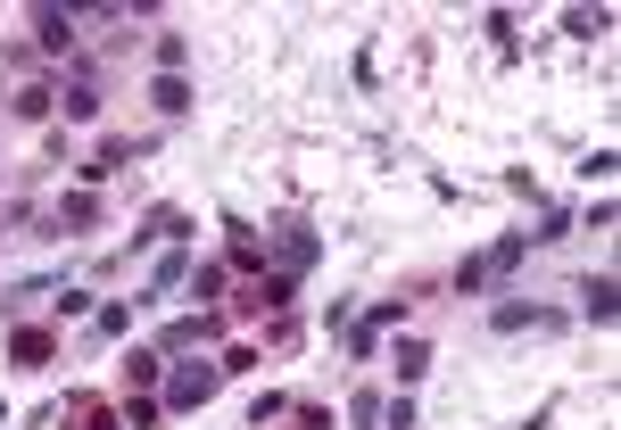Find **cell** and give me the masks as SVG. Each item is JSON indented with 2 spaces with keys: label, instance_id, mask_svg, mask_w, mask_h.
<instances>
[{
  "label": "cell",
  "instance_id": "obj_23",
  "mask_svg": "<svg viewBox=\"0 0 621 430\" xmlns=\"http://www.w3.org/2000/svg\"><path fill=\"white\" fill-rule=\"evenodd\" d=\"M158 414H166L158 397H125V422H133V430H158Z\"/></svg>",
  "mask_w": 621,
  "mask_h": 430
},
{
  "label": "cell",
  "instance_id": "obj_24",
  "mask_svg": "<svg viewBox=\"0 0 621 430\" xmlns=\"http://www.w3.org/2000/svg\"><path fill=\"white\" fill-rule=\"evenodd\" d=\"M564 34H580V42L605 34V9H564Z\"/></svg>",
  "mask_w": 621,
  "mask_h": 430
},
{
  "label": "cell",
  "instance_id": "obj_10",
  "mask_svg": "<svg viewBox=\"0 0 621 430\" xmlns=\"http://www.w3.org/2000/svg\"><path fill=\"white\" fill-rule=\"evenodd\" d=\"M613 299H621L613 274H588V281H580V315H588V323H613V315H621Z\"/></svg>",
  "mask_w": 621,
  "mask_h": 430
},
{
  "label": "cell",
  "instance_id": "obj_1",
  "mask_svg": "<svg viewBox=\"0 0 621 430\" xmlns=\"http://www.w3.org/2000/svg\"><path fill=\"white\" fill-rule=\"evenodd\" d=\"M522 248H530V232H506V241H497V248H481V257H464V265H456V290H464V299H472V290H490V281H506L514 265H522Z\"/></svg>",
  "mask_w": 621,
  "mask_h": 430
},
{
  "label": "cell",
  "instance_id": "obj_6",
  "mask_svg": "<svg viewBox=\"0 0 621 430\" xmlns=\"http://www.w3.org/2000/svg\"><path fill=\"white\" fill-rule=\"evenodd\" d=\"M9 356H18V364H50L58 332H50V323H18V332H9Z\"/></svg>",
  "mask_w": 621,
  "mask_h": 430
},
{
  "label": "cell",
  "instance_id": "obj_26",
  "mask_svg": "<svg viewBox=\"0 0 621 430\" xmlns=\"http://www.w3.org/2000/svg\"><path fill=\"white\" fill-rule=\"evenodd\" d=\"M0 232H9V216H0Z\"/></svg>",
  "mask_w": 621,
  "mask_h": 430
},
{
  "label": "cell",
  "instance_id": "obj_15",
  "mask_svg": "<svg viewBox=\"0 0 621 430\" xmlns=\"http://www.w3.org/2000/svg\"><path fill=\"white\" fill-rule=\"evenodd\" d=\"M92 224H100V199H92V190L58 199V232H92Z\"/></svg>",
  "mask_w": 621,
  "mask_h": 430
},
{
  "label": "cell",
  "instance_id": "obj_3",
  "mask_svg": "<svg viewBox=\"0 0 621 430\" xmlns=\"http://www.w3.org/2000/svg\"><path fill=\"white\" fill-rule=\"evenodd\" d=\"M290 290H299L290 274H265V281H249V290H241V306H232V315L257 323V315H274V306H290Z\"/></svg>",
  "mask_w": 621,
  "mask_h": 430
},
{
  "label": "cell",
  "instance_id": "obj_5",
  "mask_svg": "<svg viewBox=\"0 0 621 430\" xmlns=\"http://www.w3.org/2000/svg\"><path fill=\"white\" fill-rule=\"evenodd\" d=\"M207 339H225V315H216V306H199V315L166 323V348H207Z\"/></svg>",
  "mask_w": 621,
  "mask_h": 430
},
{
  "label": "cell",
  "instance_id": "obj_13",
  "mask_svg": "<svg viewBox=\"0 0 621 430\" xmlns=\"http://www.w3.org/2000/svg\"><path fill=\"white\" fill-rule=\"evenodd\" d=\"M490 323H497V332H522V323L539 332V323H555V315H539L530 299H497V306H490Z\"/></svg>",
  "mask_w": 621,
  "mask_h": 430
},
{
  "label": "cell",
  "instance_id": "obj_22",
  "mask_svg": "<svg viewBox=\"0 0 621 430\" xmlns=\"http://www.w3.org/2000/svg\"><path fill=\"white\" fill-rule=\"evenodd\" d=\"M183 281H191V290H199V299H225V265H191Z\"/></svg>",
  "mask_w": 621,
  "mask_h": 430
},
{
  "label": "cell",
  "instance_id": "obj_16",
  "mask_svg": "<svg viewBox=\"0 0 621 430\" xmlns=\"http://www.w3.org/2000/svg\"><path fill=\"white\" fill-rule=\"evenodd\" d=\"M58 116H67V125H92V116H100V92H92V83H67V92H58Z\"/></svg>",
  "mask_w": 621,
  "mask_h": 430
},
{
  "label": "cell",
  "instance_id": "obj_12",
  "mask_svg": "<svg viewBox=\"0 0 621 430\" xmlns=\"http://www.w3.org/2000/svg\"><path fill=\"white\" fill-rule=\"evenodd\" d=\"M183 274H191V241H174L166 257H158V274H150V299H166V290H174ZM150 299H141V306H150Z\"/></svg>",
  "mask_w": 621,
  "mask_h": 430
},
{
  "label": "cell",
  "instance_id": "obj_9",
  "mask_svg": "<svg viewBox=\"0 0 621 430\" xmlns=\"http://www.w3.org/2000/svg\"><path fill=\"white\" fill-rule=\"evenodd\" d=\"M225 232H232V265H241V274H257V265L274 257V241H257V224H241V216H225Z\"/></svg>",
  "mask_w": 621,
  "mask_h": 430
},
{
  "label": "cell",
  "instance_id": "obj_21",
  "mask_svg": "<svg viewBox=\"0 0 621 430\" xmlns=\"http://www.w3.org/2000/svg\"><path fill=\"white\" fill-rule=\"evenodd\" d=\"M348 430H381V397H373V390L348 397Z\"/></svg>",
  "mask_w": 621,
  "mask_h": 430
},
{
  "label": "cell",
  "instance_id": "obj_17",
  "mask_svg": "<svg viewBox=\"0 0 621 430\" xmlns=\"http://www.w3.org/2000/svg\"><path fill=\"white\" fill-rule=\"evenodd\" d=\"M150 108H158V116H183V108H191V83H183V75H158V83H150Z\"/></svg>",
  "mask_w": 621,
  "mask_h": 430
},
{
  "label": "cell",
  "instance_id": "obj_14",
  "mask_svg": "<svg viewBox=\"0 0 621 430\" xmlns=\"http://www.w3.org/2000/svg\"><path fill=\"white\" fill-rule=\"evenodd\" d=\"M67 430H125V422H116L100 397H67Z\"/></svg>",
  "mask_w": 621,
  "mask_h": 430
},
{
  "label": "cell",
  "instance_id": "obj_8",
  "mask_svg": "<svg viewBox=\"0 0 621 430\" xmlns=\"http://www.w3.org/2000/svg\"><path fill=\"white\" fill-rule=\"evenodd\" d=\"M158 381H166L158 348H133V356H125V397H158Z\"/></svg>",
  "mask_w": 621,
  "mask_h": 430
},
{
  "label": "cell",
  "instance_id": "obj_20",
  "mask_svg": "<svg viewBox=\"0 0 621 430\" xmlns=\"http://www.w3.org/2000/svg\"><path fill=\"white\" fill-rule=\"evenodd\" d=\"M18 116H25V125H50V116H58V92H42V83H34V92H18Z\"/></svg>",
  "mask_w": 621,
  "mask_h": 430
},
{
  "label": "cell",
  "instance_id": "obj_11",
  "mask_svg": "<svg viewBox=\"0 0 621 430\" xmlns=\"http://www.w3.org/2000/svg\"><path fill=\"white\" fill-rule=\"evenodd\" d=\"M398 315H406V306H398V299H390V306H365V323H357V332H348V348H357V356H373V348H381V332H390Z\"/></svg>",
  "mask_w": 621,
  "mask_h": 430
},
{
  "label": "cell",
  "instance_id": "obj_2",
  "mask_svg": "<svg viewBox=\"0 0 621 430\" xmlns=\"http://www.w3.org/2000/svg\"><path fill=\"white\" fill-rule=\"evenodd\" d=\"M216 390H225V364H207V356H191V364H174V381L158 390V406H166V414H191L199 397H216Z\"/></svg>",
  "mask_w": 621,
  "mask_h": 430
},
{
  "label": "cell",
  "instance_id": "obj_18",
  "mask_svg": "<svg viewBox=\"0 0 621 430\" xmlns=\"http://www.w3.org/2000/svg\"><path fill=\"white\" fill-rule=\"evenodd\" d=\"M150 50H158V75H183V67H191V42L183 34H158Z\"/></svg>",
  "mask_w": 621,
  "mask_h": 430
},
{
  "label": "cell",
  "instance_id": "obj_4",
  "mask_svg": "<svg viewBox=\"0 0 621 430\" xmlns=\"http://www.w3.org/2000/svg\"><path fill=\"white\" fill-rule=\"evenodd\" d=\"M34 50L67 58V50H76V18H67V9H34Z\"/></svg>",
  "mask_w": 621,
  "mask_h": 430
},
{
  "label": "cell",
  "instance_id": "obj_25",
  "mask_svg": "<svg viewBox=\"0 0 621 430\" xmlns=\"http://www.w3.org/2000/svg\"><path fill=\"white\" fill-rule=\"evenodd\" d=\"M299 430H332V414H323V406H299Z\"/></svg>",
  "mask_w": 621,
  "mask_h": 430
},
{
  "label": "cell",
  "instance_id": "obj_19",
  "mask_svg": "<svg viewBox=\"0 0 621 430\" xmlns=\"http://www.w3.org/2000/svg\"><path fill=\"white\" fill-rule=\"evenodd\" d=\"M307 265H315V232H290V241H283V274L299 281Z\"/></svg>",
  "mask_w": 621,
  "mask_h": 430
},
{
  "label": "cell",
  "instance_id": "obj_7",
  "mask_svg": "<svg viewBox=\"0 0 621 430\" xmlns=\"http://www.w3.org/2000/svg\"><path fill=\"white\" fill-rule=\"evenodd\" d=\"M390 373H398V390H414V381H423V373H432V339H398V348H390Z\"/></svg>",
  "mask_w": 621,
  "mask_h": 430
}]
</instances>
